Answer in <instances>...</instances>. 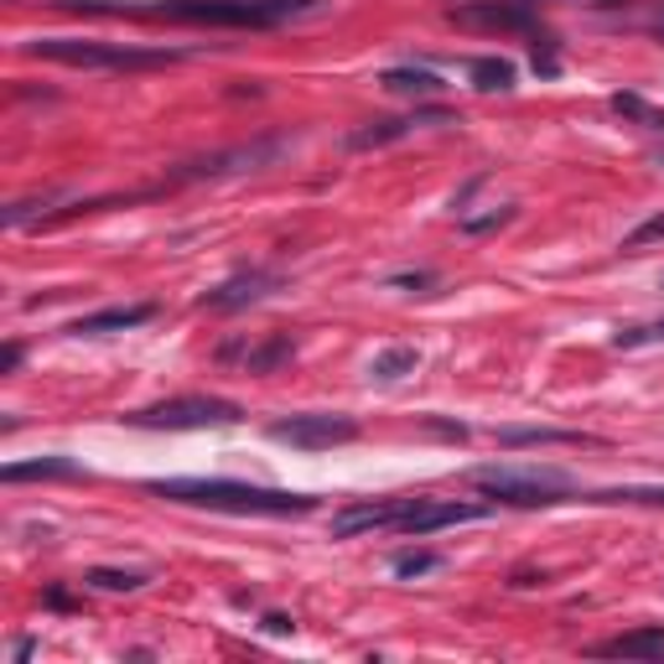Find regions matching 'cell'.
I'll list each match as a JSON object with an SVG mask.
<instances>
[{"label": "cell", "mask_w": 664, "mask_h": 664, "mask_svg": "<svg viewBox=\"0 0 664 664\" xmlns=\"http://www.w3.org/2000/svg\"><path fill=\"white\" fill-rule=\"evenodd\" d=\"M415 364H421V353L415 348H385L379 358L369 364V379H379V385H394V379H405V374H415Z\"/></svg>", "instance_id": "cell-21"}, {"label": "cell", "mask_w": 664, "mask_h": 664, "mask_svg": "<svg viewBox=\"0 0 664 664\" xmlns=\"http://www.w3.org/2000/svg\"><path fill=\"white\" fill-rule=\"evenodd\" d=\"M597 660H664V628H633V633H618V639H603L592 644Z\"/></svg>", "instance_id": "cell-16"}, {"label": "cell", "mask_w": 664, "mask_h": 664, "mask_svg": "<svg viewBox=\"0 0 664 664\" xmlns=\"http://www.w3.org/2000/svg\"><path fill=\"white\" fill-rule=\"evenodd\" d=\"M451 21L472 32H535L529 0H468V5H451Z\"/></svg>", "instance_id": "cell-9"}, {"label": "cell", "mask_w": 664, "mask_h": 664, "mask_svg": "<svg viewBox=\"0 0 664 664\" xmlns=\"http://www.w3.org/2000/svg\"><path fill=\"white\" fill-rule=\"evenodd\" d=\"M26 53L62 62V68H94V73L167 68V62L182 58L176 47H136V42H94V37H37V42H26Z\"/></svg>", "instance_id": "cell-4"}, {"label": "cell", "mask_w": 664, "mask_h": 664, "mask_svg": "<svg viewBox=\"0 0 664 664\" xmlns=\"http://www.w3.org/2000/svg\"><path fill=\"white\" fill-rule=\"evenodd\" d=\"M493 442L508 451L514 447H603V442L586 436V431H556V426H499Z\"/></svg>", "instance_id": "cell-14"}, {"label": "cell", "mask_w": 664, "mask_h": 664, "mask_svg": "<svg viewBox=\"0 0 664 664\" xmlns=\"http://www.w3.org/2000/svg\"><path fill=\"white\" fill-rule=\"evenodd\" d=\"M649 343H664V317H654V322H628V328L613 332V348H649Z\"/></svg>", "instance_id": "cell-23"}, {"label": "cell", "mask_w": 664, "mask_h": 664, "mask_svg": "<svg viewBox=\"0 0 664 664\" xmlns=\"http://www.w3.org/2000/svg\"><path fill=\"white\" fill-rule=\"evenodd\" d=\"M421 125H457L451 110H411V115H385V119H369V125H358L348 136V151H379V146H394V140H405L411 130Z\"/></svg>", "instance_id": "cell-10"}, {"label": "cell", "mask_w": 664, "mask_h": 664, "mask_svg": "<svg viewBox=\"0 0 664 664\" xmlns=\"http://www.w3.org/2000/svg\"><path fill=\"white\" fill-rule=\"evenodd\" d=\"M592 504H664V489H607L592 493Z\"/></svg>", "instance_id": "cell-26"}, {"label": "cell", "mask_w": 664, "mask_h": 664, "mask_svg": "<svg viewBox=\"0 0 664 664\" xmlns=\"http://www.w3.org/2000/svg\"><path fill=\"white\" fill-rule=\"evenodd\" d=\"M5 483H42V478H62V483H89L94 472L73 462V457H32V462H5L0 472Z\"/></svg>", "instance_id": "cell-15"}, {"label": "cell", "mask_w": 664, "mask_h": 664, "mask_svg": "<svg viewBox=\"0 0 664 664\" xmlns=\"http://www.w3.org/2000/svg\"><path fill=\"white\" fill-rule=\"evenodd\" d=\"M411 499H369V504H343L332 514V540H353L364 529H390Z\"/></svg>", "instance_id": "cell-12"}, {"label": "cell", "mask_w": 664, "mask_h": 664, "mask_svg": "<svg viewBox=\"0 0 664 664\" xmlns=\"http://www.w3.org/2000/svg\"><path fill=\"white\" fill-rule=\"evenodd\" d=\"M394 291H421V286H436V275L431 271H405V275H390Z\"/></svg>", "instance_id": "cell-29"}, {"label": "cell", "mask_w": 664, "mask_h": 664, "mask_svg": "<svg viewBox=\"0 0 664 664\" xmlns=\"http://www.w3.org/2000/svg\"><path fill=\"white\" fill-rule=\"evenodd\" d=\"M21 369V343H5V353H0V374H16Z\"/></svg>", "instance_id": "cell-31"}, {"label": "cell", "mask_w": 664, "mask_h": 664, "mask_svg": "<svg viewBox=\"0 0 664 664\" xmlns=\"http://www.w3.org/2000/svg\"><path fill=\"white\" fill-rule=\"evenodd\" d=\"M603 5H618V0H603Z\"/></svg>", "instance_id": "cell-32"}, {"label": "cell", "mask_w": 664, "mask_h": 664, "mask_svg": "<svg viewBox=\"0 0 664 664\" xmlns=\"http://www.w3.org/2000/svg\"><path fill=\"white\" fill-rule=\"evenodd\" d=\"M83 582L99 586V592H140V586L151 582V571H115V566H89L83 571Z\"/></svg>", "instance_id": "cell-22"}, {"label": "cell", "mask_w": 664, "mask_h": 664, "mask_svg": "<svg viewBox=\"0 0 664 664\" xmlns=\"http://www.w3.org/2000/svg\"><path fill=\"white\" fill-rule=\"evenodd\" d=\"M140 431H208V426H239L244 405L224 400V394H176V400H157L125 415Z\"/></svg>", "instance_id": "cell-5"}, {"label": "cell", "mask_w": 664, "mask_h": 664, "mask_svg": "<svg viewBox=\"0 0 664 664\" xmlns=\"http://www.w3.org/2000/svg\"><path fill=\"white\" fill-rule=\"evenodd\" d=\"M607 104H613V115H623V119H633V125H644V130H660L664 136V110H654L644 94L623 89V94H613Z\"/></svg>", "instance_id": "cell-20"}, {"label": "cell", "mask_w": 664, "mask_h": 664, "mask_svg": "<svg viewBox=\"0 0 664 664\" xmlns=\"http://www.w3.org/2000/svg\"><path fill=\"white\" fill-rule=\"evenodd\" d=\"M296 358V337L291 332H271L265 343H250L244 348V374H275L281 364Z\"/></svg>", "instance_id": "cell-17"}, {"label": "cell", "mask_w": 664, "mask_h": 664, "mask_svg": "<svg viewBox=\"0 0 664 664\" xmlns=\"http://www.w3.org/2000/svg\"><path fill=\"white\" fill-rule=\"evenodd\" d=\"M508 218H514V208H493V214H478V218H462V229H468V234H489V229H499V224H508Z\"/></svg>", "instance_id": "cell-27"}, {"label": "cell", "mask_w": 664, "mask_h": 664, "mask_svg": "<svg viewBox=\"0 0 664 664\" xmlns=\"http://www.w3.org/2000/svg\"><path fill=\"white\" fill-rule=\"evenodd\" d=\"M529 5H535V0H529Z\"/></svg>", "instance_id": "cell-33"}, {"label": "cell", "mask_w": 664, "mask_h": 664, "mask_svg": "<svg viewBox=\"0 0 664 664\" xmlns=\"http://www.w3.org/2000/svg\"><path fill=\"white\" fill-rule=\"evenodd\" d=\"M468 79L478 94H508L514 89V79H519V68L508 58H472L468 62Z\"/></svg>", "instance_id": "cell-18"}, {"label": "cell", "mask_w": 664, "mask_h": 664, "mask_svg": "<svg viewBox=\"0 0 664 664\" xmlns=\"http://www.w3.org/2000/svg\"><path fill=\"white\" fill-rule=\"evenodd\" d=\"M649 244H664V214L644 218V224H639L633 234H623V244H618V250L633 254V250H649Z\"/></svg>", "instance_id": "cell-25"}, {"label": "cell", "mask_w": 664, "mask_h": 664, "mask_svg": "<svg viewBox=\"0 0 664 664\" xmlns=\"http://www.w3.org/2000/svg\"><path fill=\"white\" fill-rule=\"evenodd\" d=\"M535 73H546V79H556V73H561L556 47H550V37H540V32H535Z\"/></svg>", "instance_id": "cell-28"}, {"label": "cell", "mask_w": 664, "mask_h": 664, "mask_svg": "<svg viewBox=\"0 0 664 664\" xmlns=\"http://www.w3.org/2000/svg\"><path fill=\"white\" fill-rule=\"evenodd\" d=\"M291 151L286 136H265V140H250V146H234V151H214V157H193L172 167V182H214V176H239V172H260Z\"/></svg>", "instance_id": "cell-6"}, {"label": "cell", "mask_w": 664, "mask_h": 664, "mask_svg": "<svg viewBox=\"0 0 664 664\" xmlns=\"http://www.w3.org/2000/svg\"><path fill=\"white\" fill-rule=\"evenodd\" d=\"M146 493H157L167 504L214 508V514H265V519H296V514L317 508L312 493L260 489V483H239V478H151Z\"/></svg>", "instance_id": "cell-1"}, {"label": "cell", "mask_w": 664, "mask_h": 664, "mask_svg": "<svg viewBox=\"0 0 664 664\" xmlns=\"http://www.w3.org/2000/svg\"><path fill=\"white\" fill-rule=\"evenodd\" d=\"M436 566H442L436 550H400V556L390 561V571L394 576H405V582H411V576H426V571H436Z\"/></svg>", "instance_id": "cell-24"}, {"label": "cell", "mask_w": 664, "mask_h": 664, "mask_svg": "<svg viewBox=\"0 0 664 664\" xmlns=\"http://www.w3.org/2000/svg\"><path fill=\"white\" fill-rule=\"evenodd\" d=\"M489 508L483 504H451V499H411L394 519V535H436V529L468 525V519H483Z\"/></svg>", "instance_id": "cell-8"}, {"label": "cell", "mask_w": 664, "mask_h": 664, "mask_svg": "<svg viewBox=\"0 0 664 664\" xmlns=\"http://www.w3.org/2000/svg\"><path fill=\"white\" fill-rule=\"evenodd\" d=\"M271 442H286V447H301V451L343 447V442H358V421H353V415H343V411L281 415V421H271Z\"/></svg>", "instance_id": "cell-7"}, {"label": "cell", "mask_w": 664, "mask_h": 664, "mask_svg": "<svg viewBox=\"0 0 664 664\" xmlns=\"http://www.w3.org/2000/svg\"><path fill=\"white\" fill-rule=\"evenodd\" d=\"M462 483L478 489L493 504L508 508H550V504H566L576 483H571L561 468H514V462H489V468H468Z\"/></svg>", "instance_id": "cell-3"}, {"label": "cell", "mask_w": 664, "mask_h": 664, "mask_svg": "<svg viewBox=\"0 0 664 664\" xmlns=\"http://www.w3.org/2000/svg\"><path fill=\"white\" fill-rule=\"evenodd\" d=\"M125 11L187 21V26H286V21L317 16L322 0H151V5H125Z\"/></svg>", "instance_id": "cell-2"}, {"label": "cell", "mask_w": 664, "mask_h": 664, "mask_svg": "<svg viewBox=\"0 0 664 664\" xmlns=\"http://www.w3.org/2000/svg\"><path fill=\"white\" fill-rule=\"evenodd\" d=\"M265 633H296V618H286V613H265Z\"/></svg>", "instance_id": "cell-30"}, {"label": "cell", "mask_w": 664, "mask_h": 664, "mask_svg": "<svg viewBox=\"0 0 664 664\" xmlns=\"http://www.w3.org/2000/svg\"><path fill=\"white\" fill-rule=\"evenodd\" d=\"M275 286H281V275H271V271H239V275H229V281H218L214 291L197 296V307H203V312H244L254 301H265Z\"/></svg>", "instance_id": "cell-11"}, {"label": "cell", "mask_w": 664, "mask_h": 664, "mask_svg": "<svg viewBox=\"0 0 664 664\" xmlns=\"http://www.w3.org/2000/svg\"><path fill=\"white\" fill-rule=\"evenodd\" d=\"M157 317V301H130V307H104V312H89L73 322V337H110V332H130L140 322H151Z\"/></svg>", "instance_id": "cell-13"}, {"label": "cell", "mask_w": 664, "mask_h": 664, "mask_svg": "<svg viewBox=\"0 0 664 664\" xmlns=\"http://www.w3.org/2000/svg\"><path fill=\"white\" fill-rule=\"evenodd\" d=\"M379 89H390V94H436L442 89V79L431 73V68H415V62H405V68H385L379 73Z\"/></svg>", "instance_id": "cell-19"}]
</instances>
